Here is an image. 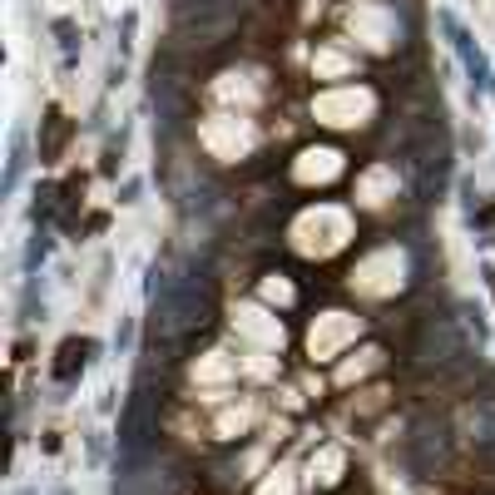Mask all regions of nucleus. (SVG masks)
Listing matches in <instances>:
<instances>
[{
	"label": "nucleus",
	"mask_w": 495,
	"mask_h": 495,
	"mask_svg": "<svg viewBox=\"0 0 495 495\" xmlns=\"http://www.w3.org/2000/svg\"><path fill=\"white\" fill-rule=\"evenodd\" d=\"M426 278H416V263H411V248L401 243V238H372V243L362 248V258L352 263V273H347V288L357 292V298L366 302H391L401 298V292L421 288Z\"/></svg>",
	"instance_id": "1"
},
{
	"label": "nucleus",
	"mask_w": 495,
	"mask_h": 495,
	"mask_svg": "<svg viewBox=\"0 0 495 495\" xmlns=\"http://www.w3.org/2000/svg\"><path fill=\"white\" fill-rule=\"evenodd\" d=\"M357 243V214L347 204H332V198H317V204L298 208L288 218V248L307 263H327L337 253Z\"/></svg>",
	"instance_id": "2"
},
{
	"label": "nucleus",
	"mask_w": 495,
	"mask_h": 495,
	"mask_svg": "<svg viewBox=\"0 0 495 495\" xmlns=\"http://www.w3.org/2000/svg\"><path fill=\"white\" fill-rule=\"evenodd\" d=\"M372 327L377 323H366L357 307H323V313H313V323L302 327V352H307L313 366L317 362H337V357L352 352Z\"/></svg>",
	"instance_id": "3"
},
{
	"label": "nucleus",
	"mask_w": 495,
	"mask_h": 495,
	"mask_svg": "<svg viewBox=\"0 0 495 495\" xmlns=\"http://www.w3.org/2000/svg\"><path fill=\"white\" fill-rule=\"evenodd\" d=\"M372 114H377V89L357 85V80H347V85H327L323 95L313 99V119L327 124V130H366Z\"/></svg>",
	"instance_id": "4"
},
{
	"label": "nucleus",
	"mask_w": 495,
	"mask_h": 495,
	"mask_svg": "<svg viewBox=\"0 0 495 495\" xmlns=\"http://www.w3.org/2000/svg\"><path fill=\"white\" fill-rule=\"evenodd\" d=\"M352 173V159L337 144H302L288 159V183L292 189H332Z\"/></svg>",
	"instance_id": "5"
},
{
	"label": "nucleus",
	"mask_w": 495,
	"mask_h": 495,
	"mask_svg": "<svg viewBox=\"0 0 495 495\" xmlns=\"http://www.w3.org/2000/svg\"><path fill=\"white\" fill-rule=\"evenodd\" d=\"M233 332L248 352H282V347H288V323H282V313L268 307V302H258V298L233 307Z\"/></svg>",
	"instance_id": "6"
},
{
	"label": "nucleus",
	"mask_w": 495,
	"mask_h": 495,
	"mask_svg": "<svg viewBox=\"0 0 495 495\" xmlns=\"http://www.w3.org/2000/svg\"><path fill=\"white\" fill-rule=\"evenodd\" d=\"M347 25H352V35L362 45H372L377 55H391V40H397V5H391V0H352V5H347Z\"/></svg>",
	"instance_id": "7"
},
{
	"label": "nucleus",
	"mask_w": 495,
	"mask_h": 495,
	"mask_svg": "<svg viewBox=\"0 0 495 495\" xmlns=\"http://www.w3.org/2000/svg\"><path fill=\"white\" fill-rule=\"evenodd\" d=\"M391 342L387 337H372V342H362V347H352L347 357H337V372H332V387H366L372 377H387L391 372Z\"/></svg>",
	"instance_id": "8"
},
{
	"label": "nucleus",
	"mask_w": 495,
	"mask_h": 495,
	"mask_svg": "<svg viewBox=\"0 0 495 495\" xmlns=\"http://www.w3.org/2000/svg\"><path fill=\"white\" fill-rule=\"evenodd\" d=\"M352 194L362 214H391V204H401V179H397V164L387 159H372L366 169H357L352 179Z\"/></svg>",
	"instance_id": "9"
},
{
	"label": "nucleus",
	"mask_w": 495,
	"mask_h": 495,
	"mask_svg": "<svg viewBox=\"0 0 495 495\" xmlns=\"http://www.w3.org/2000/svg\"><path fill=\"white\" fill-rule=\"evenodd\" d=\"M268 416V407H263L258 397H243V401H223L214 416V441L233 446V441H253V431H258V421Z\"/></svg>",
	"instance_id": "10"
},
{
	"label": "nucleus",
	"mask_w": 495,
	"mask_h": 495,
	"mask_svg": "<svg viewBox=\"0 0 495 495\" xmlns=\"http://www.w3.org/2000/svg\"><path fill=\"white\" fill-rule=\"evenodd\" d=\"M347 475H352L347 446L342 441H317L313 461H307V485H313L317 495H332V491H342V485H352Z\"/></svg>",
	"instance_id": "11"
},
{
	"label": "nucleus",
	"mask_w": 495,
	"mask_h": 495,
	"mask_svg": "<svg viewBox=\"0 0 495 495\" xmlns=\"http://www.w3.org/2000/svg\"><path fill=\"white\" fill-rule=\"evenodd\" d=\"M313 80H323V85H347V80H357V45H347V40H317V50H313Z\"/></svg>",
	"instance_id": "12"
},
{
	"label": "nucleus",
	"mask_w": 495,
	"mask_h": 495,
	"mask_svg": "<svg viewBox=\"0 0 495 495\" xmlns=\"http://www.w3.org/2000/svg\"><path fill=\"white\" fill-rule=\"evenodd\" d=\"M253 298L268 302V307H278V313H292L302 302V278L288 268H263L258 278H253Z\"/></svg>",
	"instance_id": "13"
},
{
	"label": "nucleus",
	"mask_w": 495,
	"mask_h": 495,
	"mask_svg": "<svg viewBox=\"0 0 495 495\" xmlns=\"http://www.w3.org/2000/svg\"><path fill=\"white\" fill-rule=\"evenodd\" d=\"M99 352L95 337H65V342L55 347V362H50V377L60 382V387H75L80 372L89 366V357Z\"/></svg>",
	"instance_id": "14"
},
{
	"label": "nucleus",
	"mask_w": 495,
	"mask_h": 495,
	"mask_svg": "<svg viewBox=\"0 0 495 495\" xmlns=\"http://www.w3.org/2000/svg\"><path fill=\"white\" fill-rule=\"evenodd\" d=\"M298 456H282V461H273L268 471L253 481V495H307L313 485H307V475H298Z\"/></svg>",
	"instance_id": "15"
},
{
	"label": "nucleus",
	"mask_w": 495,
	"mask_h": 495,
	"mask_svg": "<svg viewBox=\"0 0 495 495\" xmlns=\"http://www.w3.org/2000/svg\"><path fill=\"white\" fill-rule=\"evenodd\" d=\"M50 253H55V238H50V228H40L30 238V248H25V273H40L50 263Z\"/></svg>",
	"instance_id": "16"
},
{
	"label": "nucleus",
	"mask_w": 495,
	"mask_h": 495,
	"mask_svg": "<svg viewBox=\"0 0 495 495\" xmlns=\"http://www.w3.org/2000/svg\"><path fill=\"white\" fill-rule=\"evenodd\" d=\"M456 317H461L466 332H475V342H485V337H491V323H485V313L475 307V302H456Z\"/></svg>",
	"instance_id": "17"
},
{
	"label": "nucleus",
	"mask_w": 495,
	"mask_h": 495,
	"mask_svg": "<svg viewBox=\"0 0 495 495\" xmlns=\"http://www.w3.org/2000/svg\"><path fill=\"white\" fill-rule=\"evenodd\" d=\"M130 347H134V323H124L114 332V352H130Z\"/></svg>",
	"instance_id": "18"
},
{
	"label": "nucleus",
	"mask_w": 495,
	"mask_h": 495,
	"mask_svg": "<svg viewBox=\"0 0 495 495\" xmlns=\"http://www.w3.org/2000/svg\"><path fill=\"white\" fill-rule=\"evenodd\" d=\"M481 278H485V288L495 292V263H485V268H481Z\"/></svg>",
	"instance_id": "19"
},
{
	"label": "nucleus",
	"mask_w": 495,
	"mask_h": 495,
	"mask_svg": "<svg viewBox=\"0 0 495 495\" xmlns=\"http://www.w3.org/2000/svg\"><path fill=\"white\" fill-rule=\"evenodd\" d=\"M60 495H70V491H60Z\"/></svg>",
	"instance_id": "20"
}]
</instances>
